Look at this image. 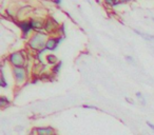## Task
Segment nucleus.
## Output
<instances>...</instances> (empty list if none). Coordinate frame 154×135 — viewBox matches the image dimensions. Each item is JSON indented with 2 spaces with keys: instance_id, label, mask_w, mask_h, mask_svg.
Instances as JSON below:
<instances>
[{
  "instance_id": "13",
  "label": "nucleus",
  "mask_w": 154,
  "mask_h": 135,
  "mask_svg": "<svg viewBox=\"0 0 154 135\" xmlns=\"http://www.w3.org/2000/svg\"><path fill=\"white\" fill-rule=\"evenodd\" d=\"M43 28H45V30L47 31V32H51L52 29H53V23H52V20L49 19L47 22L45 23V26H43Z\"/></svg>"
},
{
  "instance_id": "18",
  "label": "nucleus",
  "mask_w": 154,
  "mask_h": 135,
  "mask_svg": "<svg viewBox=\"0 0 154 135\" xmlns=\"http://www.w3.org/2000/svg\"><path fill=\"white\" fill-rule=\"evenodd\" d=\"M140 105H141V106H146V105H147V101H146V98H145V97H143V98L140 99Z\"/></svg>"
},
{
  "instance_id": "17",
  "label": "nucleus",
  "mask_w": 154,
  "mask_h": 135,
  "mask_svg": "<svg viewBox=\"0 0 154 135\" xmlns=\"http://www.w3.org/2000/svg\"><path fill=\"white\" fill-rule=\"evenodd\" d=\"M146 124H147V126L149 127V128L151 129V130L154 132V124H152L151 121H147V122H146Z\"/></svg>"
},
{
  "instance_id": "4",
  "label": "nucleus",
  "mask_w": 154,
  "mask_h": 135,
  "mask_svg": "<svg viewBox=\"0 0 154 135\" xmlns=\"http://www.w3.org/2000/svg\"><path fill=\"white\" fill-rule=\"evenodd\" d=\"M37 135H54L56 134V130L53 127H36Z\"/></svg>"
},
{
  "instance_id": "24",
  "label": "nucleus",
  "mask_w": 154,
  "mask_h": 135,
  "mask_svg": "<svg viewBox=\"0 0 154 135\" xmlns=\"http://www.w3.org/2000/svg\"><path fill=\"white\" fill-rule=\"evenodd\" d=\"M22 129H23V128H22L21 126H19V128H16V131H21Z\"/></svg>"
},
{
  "instance_id": "16",
  "label": "nucleus",
  "mask_w": 154,
  "mask_h": 135,
  "mask_svg": "<svg viewBox=\"0 0 154 135\" xmlns=\"http://www.w3.org/2000/svg\"><path fill=\"white\" fill-rule=\"evenodd\" d=\"M125 58H126V61L127 62H129V63H131V64H135V60H134V58H133L132 56L127 55Z\"/></svg>"
},
{
  "instance_id": "15",
  "label": "nucleus",
  "mask_w": 154,
  "mask_h": 135,
  "mask_svg": "<svg viewBox=\"0 0 154 135\" xmlns=\"http://www.w3.org/2000/svg\"><path fill=\"white\" fill-rule=\"evenodd\" d=\"M84 109H91V110H98V108L96 107V106H93V105H87V103H85V105L82 106Z\"/></svg>"
},
{
  "instance_id": "1",
  "label": "nucleus",
  "mask_w": 154,
  "mask_h": 135,
  "mask_svg": "<svg viewBox=\"0 0 154 135\" xmlns=\"http://www.w3.org/2000/svg\"><path fill=\"white\" fill-rule=\"evenodd\" d=\"M47 35L45 34H41V33H37V34L33 35L31 37V39L29 40V45L32 50L35 51H42L45 48L47 44Z\"/></svg>"
},
{
  "instance_id": "10",
  "label": "nucleus",
  "mask_w": 154,
  "mask_h": 135,
  "mask_svg": "<svg viewBox=\"0 0 154 135\" xmlns=\"http://www.w3.org/2000/svg\"><path fill=\"white\" fill-rule=\"evenodd\" d=\"M134 33H136L137 35L141 36L143 38H145L146 40H154V35H149V34H146V33H141L139 32L138 30H134Z\"/></svg>"
},
{
  "instance_id": "2",
  "label": "nucleus",
  "mask_w": 154,
  "mask_h": 135,
  "mask_svg": "<svg viewBox=\"0 0 154 135\" xmlns=\"http://www.w3.org/2000/svg\"><path fill=\"white\" fill-rule=\"evenodd\" d=\"M12 73H13L14 79H15V82L17 86H22L26 82V78H28V73H26V66L13 68L12 69Z\"/></svg>"
},
{
  "instance_id": "6",
  "label": "nucleus",
  "mask_w": 154,
  "mask_h": 135,
  "mask_svg": "<svg viewBox=\"0 0 154 135\" xmlns=\"http://www.w3.org/2000/svg\"><path fill=\"white\" fill-rule=\"evenodd\" d=\"M19 28L22 30V32H23L24 35H28L29 33H30V31L33 30L32 24H31V22H29V21L20 22V23H19Z\"/></svg>"
},
{
  "instance_id": "7",
  "label": "nucleus",
  "mask_w": 154,
  "mask_h": 135,
  "mask_svg": "<svg viewBox=\"0 0 154 135\" xmlns=\"http://www.w3.org/2000/svg\"><path fill=\"white\" fill-rule=\"evenodd\" d=\"M11 105H12L11 100H10L7 96H3V95L0 96V108H1V109H5V108L10 107Z\"/></svg>"
},
{
  "instance_id": "22",
  "label": "nucleus",
  "mask_w": 154,
  "mask_h": 135,
  "mask_svg": "<svg viewBox=\"0 0 154 135\" xmlns=\"http://www.w3.org/2000/svg\"><path fill=\"white\" fill-rule=\"evenodd\" d=\"M54 1V3H56V5H61V2H62V0H53Z\"/></svg>"
},
{
  "instance_id": "26",
  "label": "nucleus",
  "mask_w": 154,
  "mask_h": 135,
  "mask_svg": "<svg viewBox=\"0 0 154 135\" xmlns=\"http://www.w3.org/2000/svg\"><path fill=\"white\" fill-rule=\"evenodd\" d=\"M54 135H58V134H57V133H56V134H54Z\"/></svg>"
},
{
  "instance_id": "20",
  "label": "nucleus",
  "mask_w": 154,
  "mask_h": 135,
  "mask_svg": "<svg viewBox=\"0 0 154 135\" xmlns=\"http://www.w3.org/2000/svg\"><path fill=\"white\" fill-rule=\"evenodd\" d=\"M126 101H127V103H131V105H134V101H133L131 98H129V97H126Z\"/></svg>"
},
{
  "instance_id": "5",
  "label": "nucleus",
  "mask_w": 154,
  "mask_h": 135,
  "mask_svg": "<svg viewBox=\"0 0 154 135\" xmlns=\"http://www.w3.org/2000/svg\"><path fill=\"white\" fill-rule=\"evenodd\" d=\"M62 40V38H50L48 39L47 44H45V50H49V51H54V50L57 49L58 44L60 43V41Z\"/></svg>"
},
{
  "instance_id": "9",
  "label": "nucleus",
  "mask_w": 154,
  "mask_h": 135,
  "mask_svg": "<svg viewBox=\"0 0 154 135\" xmlns=\"http://www.w3.org/2000/svg\"><path fill=\"white\" fill-rule=\"evenodd\" d=\"M47 61L49 64H52V66H55V64L58 63V58L56 57L54 54H50V55L47 56Z\"/></svg>"
},
{
  "instance_id": "25",
  "label": "nucleus",
  "mask_w": 154,
  "mask_h": 135,
  "mask_svg": "<svg viewBox=\"0 0 154 135\" xmlns=\"http://www.w3.org/2000/svg\"><path fill=\"white\" fill-rule=\"evenodd\" d=\"M152 20H153V21H154V17H152Z\"/></svg>"
},
{
  "instance_id": "3",
  "label": "nucleus",
  "mask_w": 154,
  "mask_h": 135,
  "mask_svg": "<svg viewBox=\"0 0 154 135\" xmlns=\"http://www.w3.org/2000/svg\"><path fill=\"white\" fill-rule=\"evenodd\" d=\"M9 62L13 66V68L26 66V57L23 55V52L18 51L14 52L9 56Z\"/></svg>"
},
{
  "instance_id": "19",
  "label": "nucleus",
  "mask_w": 154,
  "mask_h": 135,
  "mask_svg": "<svg viewBox=\"0 0 154 135\" xmlns=\"http://www.w3.org/2000/svg\"><path fill=\"white\" fill-rule=\"evenodd\" d=\"M29 135H37V132H36V129H32V130H31V132L29 133Z\"/></svg>"
},
{
  "instance_id": "8",
  "label": "nucleus",
  "mask_w": 154,
  "mask_h": 135,
  "mask_svg": "<svg viewBox=\"0 0 154 135\" xmlns=\"http://www.w3.org/2000/svg\"><path fill=\"white\" fill-rule=\"evenodd\" d=\"M0 87H1V88H3V89H7L8 87H9V84H8L7 79H5L3 69H1V76H0Z\"/></svg>"
},
{
  "instance_id": "23",
  "label": "nucleus",
  "mask_w": 154,
  "mask_h": 135,
  "mask_svg": "<svg viewBox=\"0 0 154 135\" xmlns=\"http://www.w3.org/2000/svg\"><path fill=\"white\" fill-rule=\"evenodd\" d=\"M131 0H119V3H126V2H129Z\"/></svg>"
},
{
  "instance_id": "11",
  "label": "nucleus",
  "mask_w": 154,
  "mask_h": 135,
  "mask_svg": "<svg viewBox=\"0 0 154 135\" xmlns=\"http://www.w3.org/2000/svg\"><path fill=\"white\" fill-rule=\"evenodd\" d=\"M31 24H32L33 29L34 30H39V29H41L43 26L42 22L41 21H38V20H31Z\"/></svg>"
},
{
  "instance_id": "14",
  "label": "nucleus",
  "mask_w": 154,
  "mask_h": 135,
  "mask_svg": "<svg viewBox=\"0 0 154 135\" xmlns=\"http://www.w3.org/2000/svg\"><path fill=\"white\" fill-rule=\"evenodd\" d=\"M105 2L108 5H111V7H115L119 3V0H105Z\"/></svg>"
},
{
  "instance_id": "27",
  "label": "nucleus",
  "mask_w": 154,
  "mask_h": 135,
  "mask_svg": "<svg viewBox=\"0 0 154 135\" xmlns=\"http://www.w3.org/2000/svg\"><path fill=\"white\" fill-rule=\"evenodd\" d=\"M147 135H149V134H147Z\"/></svg>"
},
{
  "instance_id": "21",
  "label": "nucleus",
  "mask_w": 154,
  "mask_h": 135,
  "mask_svg": "<svg viewBox=\"0 0 154 135\" xmlns=\"http://www.w3.org/2000/svg\"><path fill=\"white\" fill-rule=\"evenodd\" d=\"M136 97H137V98H138V99H141L143 96V94H141L140 92H137V93H136Z\"/></svg>"
},
{
  "instance_id": "12",
  "label": "nucleus",
  "mask_w": 154,
  "mask_h": 135,
  "mask_svg": "<svg viewBox=\"0 0 154 135\" xmlns=\"http://www.w3.org/2000/svg\"><path fill=\"white\" fill-rule=\"evenodd\" d=\"M61 64H62L61 61H59L57 64H55V66H54L53 68H52V73L55 74V75H57V74L59 73L60 69H61Z\"/></svg>"
}]
</instances>
